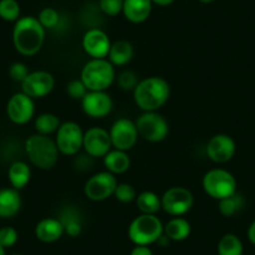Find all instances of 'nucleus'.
<instances>
[{
  "label": "nucleus",
  "mask_w": 255,
  "mask_h": 255,
  "mask_svg": "<svg viewBox=\"0 0 255 255\" xmlns=\"http://www.w3.org/2000/svg\"><path fill=\"white\" fill-rule=\"evenodd\" d=\"M45 40V29L38 18L24 16L15 21L13 29V43L16 51L21 55H35Z\"/></svg>",
  "instance_id": "f257e3e1"
},
{
  "label": "nucleus",
  "mask_w": 255,
  "mask_h": 255,
  "mask_svg": "<svg viewBox=\"0 0 255 255\" xmlns=\"http://www.w3.org/2000/svg\"><path fill=\"white\" fill-rule=\"evenodd\" d=\"M134 102L143 112H156L170 95V87L163 78L150 77L140 80L133 90Z\"/></svg>",
  "instance_id": "f03ea898"
},
{
  "label": "nucleus",
  "mask_w": 255,
  "mask_h": 255,
  "mask_svg": "<svg viewBox=\"0 0 255 255\" xmlns=\"http://www.w3.org/2000/svg\"><path fill=\"white\" fill-rule=\"evenodd\" d=\"M25 151L30 163L43 170L54 168L60 153L55 140L41 134L29 136L25 143Z\"/></svg>",
  "instance_id": "7ed1b4c3"
},
{
  "label": "nucleus",
  "mask_w": 255,
  "mask_h": 255,
  "mask_svg": "<svg viewBox=\"0 0 255 255\" xmlns=\"http://www.w3.org/2000/svg\"><path fill=\"white\" fill-rule=\"evenodd\" d=\"M80 79L89 92H105L115 79L114 65L107 59H92L83 68Z\"/></svg>",
  "instance_id": "20e7f679"
},
{
  "label": "nucleus",
  "mask_w": 255,
  "mask_h": 255,
  "mask_svg": "<svg viewBox=\"0 0 255 255\" xmlns=\"http://www.w3.org/2000/svg\"><path fill=\"white\" fill-rule=\"evenodd\" d=\"M164 234V225L155 214H141L129 225L128 235L135 245L149 247Z\"/></svg>",
  "instance_id": "39448f33"
},
{
  "label": "nucleus",
  "mask_w": 255,
  "mask_h": 255,
  "mask_svg": "<svg viewBox=\"0 0 255 255\" xmlns=\"http://www.w3.org/2000/svg\"><path fill=\"white\" fill-rule=\"evenodd\" d=\"M203 189L213 199H224L237 193V180L230 171L213 169L203 178Z\"/></svg>",
  "instance_id": "423d86ee"
},
{
  "label": "nucleus",
  "mask_w": 255,
  "mask_h": 255,
  "mask_svg": "<svg viewBox=\"0 0 255 255\" xmlns=\"http://www.w3.org/2000/svg\"><path fill=\"white\" fill-rule=\"evenodd\" d=\"M139 136L151 143L164 140L169 133L168 122L156 112H144L135 122Z\"/></svg>",
  "instance_id": "0eeeda50"
},
{
  "label": "nucleus",
  "mask_w": 255,
  "mask_h": 255,
  "mask_svg": "<svg viewBox=\"0 0 255 255\" xmlns=\"http://www.w3.org/2000/svg\"><path fill=\"white\" fill-rule=\"evenodd\" d=\"M84 133L79 124L74 122H65L60 124L56 130L55 143L59 151L64 155H75L83 148Z\"/></svg>",
  "instance_id": "6e6552de"
},
{
  "label": "nucleus",
  "mask_w": 255,
  "mask_h": 255,
  "mask_svg": "<svg viewBox=\"0 0 255 255\" xmlns=\"http://www.w3.org/2000/svg\"><path fill=\"white\" fill-rule=\"evenodd\" d=\"M118 186L117 178L109 171H100L88 179L84 185L85 197L93 202H103L112 195Z\"/></svg>",
  "instance_id": "1a4fd4ad"
},
{
  "label": "nucleus",
  "mask_w": 255,
  "mask_h": 255,
  "mask_svg": "<svg viewBox=\"0 0 255 255\" xmlns=\"http://www.w3.org/2000/svg\"><path fill=\"white\" fill-rule=\"evenodd\" d=\"M194 204L191 191L183 186H173L161 197V208L171 217H181L188 213Z\"/></svg>",
  "instance_id": "9d476101"
},
{
  "label": "nucleus",
  "mask_w": 255,
  "mask_h": 255,
  "mask_svg": "<svg viewBox=\"0 0 255 255\" xmlns=\"http://www.w3.org/2000/svg\"><path fill=\"white\" fill-rule=\"evenodd\" d=\"M109 135L115 149L128 151L136 144L139 134L135 123L128 118H120L112 125Z\"/></svg>",
  "instance_id": "9b49d317"
},
{
  "label": "nucleus",
  "mask_w": 255,
  "mask_h": 255,
  "mask_svg": "<svg viewBox=\"0 0 255 255\" xmlns=\"http://www.w3.org/2000/svg\"><path fill=\"white\" fill-rule=\"evenodd\" d=\"M112 140L109 131L103 128L94 127L84 133L83 148L92 158H104L112 150Z\"/></svg>",
  "instance_id": "f8f14e48"
},
{
  "label": "nucleus",
  "mask_w": 255,
  "mask_h": 255,
  "mask_svg": "<svg viewBox=\"0 0 255 255\" xmlns=\"http://www.w3.org/2000/svg\"><path fill=\"white\" fill-rule=\"evenodd\" d=\"M55 80L48 72L38 70L29 73L28 77L21 83V92L30 98H43L50 94L54 89Z\"/></svg>",
  "instance_id": "ddd939ff"
},
{
  "label": "nucleus",
  "mask_w": 255,
  "mask_h": 255,
  "mask_svg": "<svg viewBox=\"0 0 255 255\" xmlns=\"http://www.w3.org/2000/svg\"><path fill=\"white\" fill-rule=\"evenodd\" d=\"M35 105H34L33 98L28 97L26 94L16 93L9 99L6 105V113L8 117L14 124L23 125L30 122L34 117Z\"/></svg>",
  "instance_id": "4468645a"
},
{
  "label": "nucleus",
  "mask_w": 255,
  "mask_h": 255,
  "mask_svg": "<svg viewBox=\"0 0 255 255\" xmlns=\"http://www.w3.org/2000/svg\"><path fill=\"white\" fill-rule=\"evenodd\" d=\"M82 108L88 117L102 119L113 110V100L105 92H88L82 99Z\"/></svg>",
  "instance_id": "2eb2a0df"
},
{
  "label": "nucleus",
  "mask_w": 255,
  "mask_h": 255,
  "mask_svg": "<svg viewBox=\"0 0 255 255\" xmlns=\"http://www.w3.org/2000/svg\"><path fill=\"white\" fill-rule=\"evenodd\" d=\"M237 146L233 138L227 134H217L207 145V154L210 160L218 164H224L234 156Z\"/></svg>",
  "instance_id": "dca6fc26"
},
{
  "label": "nucleus",
  "mask_w": 255,
  "mask_h": 255,
  "mask_svg": "<svg viewBox=\"0 0 255 255\" xmlns=\"http://www.w3.org/2000/svg\"><path fill=\"white\" fill-rule=\"evenodd\" d=\"M83 49L93 59H105L112 43L109 36L100 29H90L83 36Z\"/></svg>",
  "instance_id": "f3484780"
},
{
  "label": "nucleus",
  "mask_w": 255,
  "mask_h": 255,
  "mask_svg": "<svg viewBox=\"0 0 255 255\" xmlns=\"http://www.w3.org/2000/svg\"><path fill=\"white\" fill-rule=\"evenodd\" d=\"M151 0H124L123 14L131 23H143L151 13Z\"/></svg>",
  "instance_id": "a211bd4d"
},
{
  "label": "nucleus",
  "mask_w": 255,
  "mask_h": 255,
  "mask_svg": "<svg viewBox=\"0 0 255 255\" xmlns=\"http://www.w3.org/2000/svg\"><path fill=\"white\" fill-rule=\"evenodd\" d=\"M64 234V227L61 222L55 218L41 219L35 227V235L40 242L54 243Z\"/></svg>",
  "instance_id": "6ab92c4d"
},
{
  "label": "nucleus",
  "mask_w": 255,
  "mask_h": 255,
  "mask_svg": "<svg viewBox=\"0 0 255 255\" xmlns=\"http://www.w3.org/2000/svg\"><path fill=\"white\" fill-rule=\"evenodd\" d=\"M21 207L19 190L14 188H4L0 190V218L8 219L18 214Z\"/></svg>",
  "instance_id": "aec40b11"
},
{
  "label": "nucleus",
  "mask_w": 255,
  "mask_h": 255,
  "mask_svg": "<svg viewBox=\"0 0 255 255\" xmlns=\"http://www.w3.org/2000/svg\"><path fill=\"white\" fill-rule=\"evenodd\" d=\"M134 56V48L130 41L128 40H118L110 46L108 58L113 65L117 67H123L125 64L133 59Z\"/></svg>",
  "instance_id": "412c9836"
},
{
  "label": "nucleus",
  "mask_w": 255,
  "mask_h": 255,
  "mask_svg": "<svg viewBox=\"0 0 255 255\" xmlns=\"http://www.w3.org/2000/svg\"><path fill=\"white\" fill-rule=\"evenodd\" d=\"M103 159L105 168L112 174H123L130 168V158L124 150H110Z\"/></svg>",
  "instance_id": "4be33fe9"
},
{
  "label": "nucleus",
  "mask_w": 255,
  "mask_h": 255,
  "mask_svg": "<svg viewBox=\"0 0 255 255\" xmlns=\"http://www.w3.org/2000/svg\"><path fill=\"white\" fill-rule=\"evenodd\" d=\"M190 223L180 217H175L164 225V234L169 240L181 242L190 235Z\"/></svg>",
  "instance_id": "5701e85b"
},
{
  "label": "nucleus",
  "mask_w": 255,
  "mask_h": 255,
  "mask_svg": "<svg viewBox=\"0 0 255 255\" xmlns=\"http://www.w3.org/2000/svg\"><path fill=\"white\" fill-rule=\"evenodd\" d=\"M31 170L29 165L24 161H15L10 165L8 171V178L11 184V188L20 190L25 188L26 184L30 181Z\"/></svg>",
  "instance_id": "b1692460"
},
{
  "label": "nucleus",
  "mask_w": 255,
  "mask_h": 255,
  "mask_svg": "<svg viewBox=\"0 0 255 255\" xmlns=\"http://www.w3.org/2000/svg\"><path fill=\"white\" fill-rule=\"evenodd\" d=\"M136 207L141 214H156L161 208V198L154 191H143L136 197Z\"/></svg>",
  "instance_id": "393cba45"
},
{
  "label": "nucleus",
  "mask_w": 255,
  "mask_h": 255,
  "mask_svg": "<svg viewBox=\"0 0 255 255\" xmlns=\"http://www.w3.org/2000/svg\"><path fill=\"white\" fill-rule=\"evenodd\" d=\"M243 243L237 235L225 234L218 243L219 255H243Z\"/></svg>",
  "instance_id": "a878e982"
},
{
  "label": "nucleus",
  "mask_w": 255,
  "mask_h": 255,
  "mask_svg": "<svg viewBox=\"0 0 255 255\" xmlns=\"http://www.w3.org/2000/svg\"><path fill=\"white\" fill-rule=\"evenodd\" d=\"M59 127H60V120L51 113H44L35 119V129L38 134L41 135H50L51 133L58 130Z\"/></svg>",
  "instance_id": "bb28decb"
},
{
  "label": "nucleus",
  "mask_w": 255,
  "mask_h": 255,
  "mask_svg": "<svg viewBox=\"0 0 255 255\" xmlns=\"http://www.w3.org/2000/svg\"><path fill=\"white\" fill-rule=\"evenodd\" d=\"M243 207H244V199L238 193L219 200V212L224 217H233L239 213Z\"/></svg>",
  "instance_id": "cd10ccee"
},
{
  "label": "nucleus",
  "mask_w": 255,
  "mask_h": 255,
  "mask_svg": "<svg viewBox=\"0 0 255 255\" xmlns=\"http://www.w3.org/2000/svg\"><path fill=\"white\" fill-rule=\"evenodd\" d=\"M64 227V233H67L69 237H78L82 233V222L79 217L72 210H67L59 219Z\"/></svg>",
  "instance_id": "c85d7f7f"
},
{
  "label": "nucleus",
  "mask_w": 255,
  "mask_h": 255,
  "mask_svg": "<svg viewBox=\"0 0 255 255\" xmlns=\"http://www.w3.org/2000/svg\"><path fill=\"white\" fill-rule=\"evenodd\" d=\"M20 16V6L16 0H0V18L6 21H16Z\"/></svg>",
  "instance_id": "c756f323"
},
{
  "label": "nucleus",
  "mask_w": 255,
  "mask_h": 255,
  "mask_svg": "<svg viewBox=\"0 0 255 255\" xmlns=\"http://www.w3.org/2000/svg\"><path fill=\"white\" fill-rule=\"evenodd\" d=\"M38 20L43 25L44 29H54L58 25L59 20H60V16H59V13L55 9L44 8L39 13Z\"/></svg>",
  "instance_id": "7c9ffc66"
},
{
  "label": "nucleus",
  "mask_w": 255,
  "mask_h": 255,
  "mask_svg": "<svg viewBox=\"0 0 255 255\" xmlns=\"http://www.w3.org/2000/svg\"><path fill=\"white\" fill-rule=\"evenodd\" d=\"M114 197L117 198V200L122 203H130L136 199V191L134 186L130 185V184L122 183L118 184L117 189L114 191Z\"/></svg>",
  "instance_id": "2f4dec72"
},
{
  "label": "nucleus",
  "mask_w": 255,
  "mask_h": 255,
  "mask_svg": "<svg viewBox=\"0 0 255 255\" xmlns=\"http://www.w3.org/2000/svg\"><path fill=\"white\" fill-rule=\"evenodd\" d=\"M88 92L89 90L87 89V87L82 82V79H74L72 82H69V84L67 85V93L74 100H82L87 95Z\"/></svg>",
  "instance_id": "473e14b6"
},
{
  "label": "nucleus",
  "mask_w": 255,
  "mask_h": 255,
  "mask_svg": "<svg viewBox=\"0 0 255 255\" xmlns=\"http://www.w3.org/2000/svg\"><path fill=\"white\" fill-rule=\"evenodd\" d=\"M124 0H99L100 10L109 16H115L123 11Z\"/></svg>",
  "instance_id": "72a5a7b5"
},
{
  "label": "nucleus",
  "mask_w": 255,
  "mask_h": 255,
  "mask_svg": "<svg viewBox=\"0 0 255 255\" xmlns=\"http://www.w3.org/2000/svg\"><path fill=\"white\" fill-rule=\"evenodd\" d=\"M118 83L123 90H134L138 85V77L130 70H124L118 77Z\"/></svg>",
  "instance_id": "f704fd0d"
},
{
  "label": "nucleus",
  "mask_w": 255,
  "mask_h": 255,
  "mask_svg": "<svg viewBox=\"0 0 255 255\" xmlns=\"http://www.w3.org/2000/svg\"><path fill=\"white\" fill-rule=\"evenodd\" d=\"M18 242V232L11 227H4L0 229V245L10 248Z\"/></svg>",
  "instance_id": "c9c22d12"
},
{
  "label": "nucleus",
  "mask_w": 255,
  "mask_h": 255,
  "mask_svg": "<svg viewBox=\"0 0 255 255\" xmlns=\"http://www.w3.org/2000/svg\"><path fill=\"white\" fill-rule=\"evenodd\" d=\"M29 73L30 72H29L28 67H26L24 63H20V61L11 64L10 68H9V75H10L11 79H13L14 82L20 83V84L24 82V79L28 77Z\"/></svg>",
  "instance_id": "e433bc0d"
},
{
  "label": "nucleus",
  "mask_w": 255,
  "mask_h": 255,
  "mask_svg": "<svg viewBox=\"0 0 255 255\" xmlns=\"http://www.w3.org/2000/svg\"><path fill=\"white\" fill-rule=\"evenodd\" d=\"M130 255H153V252L150 248L145 247V245H135L133 250H131Z\"/></svg>",
  "instance_id": "4c0bfd02"
},
{
  "label": "nucleus",
  "mask_w": 255,
  "mask_h": 255,
  "mask_svg": "<svg viewBox=\"0 0 255 255\" xmlns=\"http://www.w3.org/2000/svg\"><path fill=\"white\" fill-rule=\"evenodd\" d=\"M248 239L252 244L255 245V220L250 224L249 229H248Z\"/></svg>",
  "instance_id": "58836bf2"
},
{
  "label": "nucleus",
  "mask_w": 255,
  "mask_h": 255,
  "mask_svg": "<svg viewBox=\"0 0 255 255\" xmlns=\"http://www.w3.org/2000/svg\"><path fill=\"white\" fill-rule=\"evenodd\" d=\"M151 3L156 4V5L160 6H168L170 4L174 3V0H151Z\"/></svg>",
  "instance_id": "ea45409f"
},
{
  "label": "nucleus",
  "mask_w": 255,
  "mask_h": 255,
  "mask_svg": "<svg viewBox=\"0 0 255 255\" xmlns=\"http://www.w3.org/2000/svg\"><path fill=\"white\" fill-rule=\"evenodd\" d=\"M0 255H6L5 248H4L3 245H0Z\"/></svg>",
  "instance_id": "a19ab883"
},
{
  "label": "nucleus",
  "mask_w": 255,
  "mask_h": 255,
  "mask_svg": "<svg viewBox=\"0 0 255 255\" xmlns=\"http://www.w3.org/2000/svg\"><path fill=\"white\" fill-rule=\"evenodd\" d=\"M199 1L203 4H210L212 1H214V0H199Z\"/></svg>",
  "instance_id": "79ce46f5"
},
{
  "label": "nucleus",
  "mask_w": 255,
  "mask_h": 255,
  "mask_svg": "<svg viewBox=\"0 0 255 255\" xmlns=\"http://www.w3.org/2000/svg\"><path fill=\"white\" fill-rule=\"evenodd\" d=\"M13 255H21V254H13Z\"/></svg>",
  "instance_id": "37998d69"
}]
</instances>
